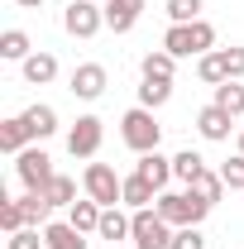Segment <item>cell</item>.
Returning <instances> with one entry per match:
<instances>
[{"mask_svg": "<svg viewBox=\"0 0 244 249\" xmlns=\"http://www.w3.org/2000/svg\"><path fill=\"white\" fill-rule=\"evenodd\" d=\"M153 211L168 220L173 230H182V225H201V220H206V211H211V201H201V196L187 187V192H158Z\"/></svg>", "mask_w": 244, "mask_h": 249, "instance_id": "cell-1", "label": "cell"}, {"mask_svg": "<svg viewBox=\"0 0 244 249\" xmlns=\"http://www.w3.org/2000/svg\"><path fill=\"white\" fill-rule=\"evenodd\" d=\"M163 48L173 53V58H206L215 48V29L206 19H192V24H173V29L163 34Z\"/></svg>", "mask_w": 244, "mask_h": 249, "instance_id": "cell-2", "label": "cell"}, {"mask_svg": "<svg viewBox=\"0 0 244 249\" xmlns=\"http://www.w3.org/2000/svg\"><path fill=\"white\" fill-rule=\"evenodd\" d=\"M120 139L134 149V154H153L158 139H163V124L153 120V110L134 106V110H124V115H120Z\"/></svg>", "mask_w": 244, "mask_h": 249, "instance_id": "cell-3", "label": "cell"}, {"mask_svg": "<svg viewBox=\"0 0 244 249\" xmlns=\"http://www.w3.org/2000/svg\"><path fill=\"white\" fill-rule=\"evenodd\" d=\"M82 187H87V196L101 201V206H120V201H124V178L110 168V163H87Z\"/></svg>", "mask_w": 244, "mask_h": 249, "instance_id": "cell-4", "label": "cell"}, {"mask_svg": "<svg viewBox=\"0 0 244 249\" xmlns=\"http://www.w3.org/2000/svg\"><path fill=\"white\" fill-rule=\"evenodd\" d=\"M15 178H19L24 192H43L58 173H53V158L43 149H24V154H15Z\"/></svg>", "mask_w": 244, "mask_h": 249, "instance_id": "cell-5", "label": "cell"}, {"mask_svg": "<svg viewBox=\"0 0 244 249\" xmlns=\"http://www.w3.org/2000/svg\"><path fill=\"white\" fill-rule=\"evenodd\" d=\"M173 235H177V230L158 216V211H149V206L134 211V235H129L134 249H173Z\"/></svg>", "mask_w": 244, "mask_h": 249, "instance_id": "cell-6", "label": "cell"}, {"mask_svg": "<svg viewBox=\"0 0 244 249\" xmlns=\"http://www.w3.org/2000/svg\"><path fill=\"white\" fill-rule=\"evenodd\" d=\"M62 29L72 34V38H96V34L105 29V10L96 0H72L67 15H62Z\"/></svg>", "mask_w": 244, "mask_h": 249, "instance_id": "cell-7", "label": "cell"}, {"mask_svg": "<svg viewBox=\"0 0 244 249\" xmlns=\"http://www.w3.org/2000/svg\"><path fill=\"white\" fill-rule=\"evenodd\" d=\"M101 139H105V124L96 115H82V120L67 129V154L72 158H96L101 154Z\"/></svg>", "mask_w": 244, "mask_h": 249, "instance_id": "cell-8", "label": "cell"}, {"mask_svg": "<svg viewBox=\"0 0 244 249\" xmlns=\"http://www.w3.org/2000/svg\"><path fill=\"white\" fill-rule=\"evenodd\" d=\"M105 82H110V77H105L101 62H82V67L72 72V87H67V91L77 96V101H101V96H105Z\"/></svg>", "mask_w": 244, "mask_h": 249, "instance_id": "cell-9", "label": "cell"}, {"mask_svg": "<svg viewBox=\"0 0 244 249\" xmlns=\"http://www.w3.org/2000/svg\"><path fill=\"white\" fill-rule=\"evenodd\" d=\"M230 129H235V115L230 110H220V106H206V110H196V134L201 139H211V144H225L230 139Z\"/></svg>", "mask_w": 244, "mask_h": 249, "instance_id": "cell-10", "label": "cell"}, {"mask_svg": "<svg viewBox=\"0 0 244 249\" xmlns=\"http://www.w3.org/2000/svg\"><path fill=\"white\" fill-rule=\"evenodd\" d=\"M144 5H149V0H105V29L110 34H129L139 24Z\"/></svg>", "mask_w": 244, "mask_h": 249, "instance_id": "cell-11", "label": "cell"}, {"mask_svg": "<svg viewBox=\"0 0 244 249\" xmlns=\"http://www.w3.org/2000/svg\"><path fill=\"white\" fill-rule=\"evenodd\" d=\"M43 249H91V245L72 220H48L43 225Z\"/></svg>", "mask_w": 244, "mask_h": 249, "instance_id": "cell-12", "label": "cell"}, {"mask_svg": "<svg viewBox=\"0 0 244 249\" xmlns=\"http://www.w3.org/2000/svg\"><path fill=\"white\" fill-rule=\"evenodd\" d=\"M134 173H139L144 182H153L158 192H168V182H173V158H163L158 149H153V154H139V163H134Z\"/></svg>", "mask_w": 244, "mask_h": 249, "instance_id": "cell-13", "label": "cell"}, {"mask_svg": "<svg viewBox=\"0 0 244 249\" xmlns=\"http://www.w3.org/2000/svg\"><path fill=\"white\" fill-rule=\"evenodd\" d=\"M96 235H101V240H110V249L124 245V240L134 235V216H124L120 206H105V211H101V230H96Z\"/></svg>", "mask_w": 244, "mask_h": 249, "instance_id": "cell-14", "label": "cell"}, {"mask_svg": "<svg viewBox=\"0 0 244 249\" xmlns=\"http://www.w3.org/2000/svg\"><path fill=\"white\" fill-rule=\"evenodd\" d=\"M19 72H24L29 87H48V82L58 77V58H53V53H29V58L19 62Z\"/></svg>", "mask_w": 244, "mask_h": 249, "instance_id": "cell-15", "label": "cell"}, {"mask_svg": "<svg viewBox=\"0 0 244 249\" xmlns=\"http://www.w3.org/2000/svg\"><path fill=\"white\" fill-rule=\"evenodd\" d=\"M29 124H24V115H10V120H0V149L5 154H24L29 149Z\"/></svg>", "mask_w": 244, "mask_h": 249, "instance_id": "cell-16", "label": "cell"}, {"mask_svg": "<svg viewBox=\"0 0 244 249\" xmlns=\"http://www.w3.org/2000/svg\"><path fill=\"white\" fill-rule=\"evenodd\" d=\"M101 211H105V206L87 196V201H72V206H67V220H72L82 235H91V230H101Z\"/></svg>", "mask_w": 244, "mask_h": 249, "instance_id": "cell-17", "label": "cell"}, {"mask_svg": "<svg viewBox=\"0 0 244 249\" xmlns=\"http://www.w3.org/2000/svg\"><path fill=\"white\" fill-rule=\"evenodd\" d=\"M149 201H158V187L144 182L139 173H129V178H124V201H120V206H134V211H144Z\"/></svg>", "mask_w": 244, "mask_h": 249, "instance_id": "cell-18", "label": "cell"}, {"mask_svg": "<svg viewBox=\"0 0 244 249\" xmlns=\"http://www.w3.org/2000/svg\"><path fill=\"white\" fill-rule=\"evenodd\" d=\"M24 124H29L34 139H48V134L58 129V110H53V106H29V110H24Z\"/></svg>", "mask_w": 244, "mask_h": 249, "instance_id": "cell-19", "label": "cell"}, {"mask_svg": "<svg viewBox=\"0 0 244 249\" xmlns=\"http://www.w3.org/2000/svg\"><path fill=\"white\" fill-rule=\"evenodd\" d=\"M196 77L206 82V87H220V82H230V72H225V53L211 48L206 58H196Z\"/></svg>", "mask_w": 244, "mask_h": 249, "instance_id": "cell-20", "label": "cell"}, {"mask_svg": "<svg viewBox=\"0 0 244 249\" xmlns=\"http://www.w3.org/2000/svg\"><path fill=\"white\" fill-rule=\"evenodd\" d=\"M29 53H34V48H29V34H24V29H5V34H0V58H5V62H24Z\"/></svg>", "mask_w": 244, "mask_h": 249, "instance_id": "cell-21", "label": "cell"}, {"mask_svg": "<svg viewBox=\"0 0 244 249\" xmlns=\"http://www.w3.org/2000/svg\"><path fill=\"white\" fill-rule=\"evenodd\" d=\"M139 72H144V77H158V82H173V72H177V58H173L168 48H158V53H149V58L139 62Z\"/></svg>", "mask_w": 244, "mask_h": 249, "instance_id": "cell-22", "label": "cell"}, {"mask_svg": "<svg viewBox=\"0 0 244 249\" xmlns=\"http://www.w3.org/2000/svg\"><path fill=\"white\" fill-rule=\"evenodd\" d=\"M168 101H173V82L144 77V87H139V106H144V110H158V106H168Z\"/></svg>", "mask_w": 244, "mask_h": 249, "instance_id": "cell-23", "label": "cell"}, {"mask_svg": "<svg viewBox=\"0 0 244 249\" xmlns=\"http://www.w3.org/2000/svg\"><path fill=\"white\" fill-rule=\"evenodd\" d=\"M206 173V158L196 154V149H182V154L173 158V178H182V182H196Z\"/></svg>", "mask_w": 244, "mask_h": 249, "instance_id": "cell-24", "label": "cell"}, {"mask_svg": "<svg viewBox=\"0 0 244 249\" xmlns=\"http://www.w3.org/2000/svg\"><path fill=\"white\" fill-rule=\"evenodd\" d=\"M19 206H24V220H29V225H38V230L48 225V211H53V206H48V196H43V192H24V196H19Z\"/></svg>", "mask_w": 244, "mask_h": 249, "instance_id": "cell-25", "label": "cell"}, {"mask_svg": "<svg viewBox=\"0 0 244 249\" xmlns=\"http://www.w3.org/2000/svg\"><path fill=\"white\" fill-rule=\"evenodd\" d=\"M215 106L230 110V115L240 120V115H244V87H240V82H220V87H215Z\"/></svg>", "mask_w": 244, "mask_h": 249, "instance_id": "cell-26", "label": "cell"}, {"mask_svg": "<svg viewBox=\"0 0 244 249\" xmlns=\"http://www.w3.org/2000/svg\"><path fill=\"white\" fill-rule=\"evenodd\" d=\"M43 196H48V206H72V201H77V182H72V178H53V182L43 187Z\"/></svg>", "mask_w": 244, "mask_h": 249, "instance_id": "cell-27", "label": "cell"}, {"mask_svg": "<svg viewBox=\"0 0 244 249\" xmlns=\"http://www.w3.org/2000/svg\"><path fill=\"white\" fill-rule=\"evenodd\" d=\"M192 187V192H196V196H201V201H220V196H225V182H220V173H211V168H206V173H201V178H196V182H187Z\"/></svg>", "mask_w": 244, "mask_h": 249, "instance_id": "cell-28", "label": "cell"}, {"mask_svg": "<svg viewBox=\"0 0 244 249\" xmlns=\"http://www.w3.org/2000/svg\"><path fill=\"white\" fill-rule=\"evenodd\" d=\"M24 225H29V220H24V206L0 196V230H5V235H15V230H24Z\"/></svg>", "mask_w": 244, "mask_h": 249, "instance_id": "cell-29", "label": "cell"}, {"mask_svg": "<svg viewBox=\"0 0 244 249\" xmlns=\"http://www.w3.org/2000/svg\"><path fill=\"white\" fill-rule=\"evenodd\" d=\"M220 182L230 187V192H244V154H235V158L220 163Z\"/></svg>", "mask_w": 244, "mask_h": 249, "instance_id": "cell-30", "label": "cell"}, {"mask_svg": "<svg viewBox=\"0 0 244 249\" xmlns=\"http://www.w3.org/2000/svg\"><path fill=\"white\" fill-rule=\"evenodd\" d=\"M168 19H173V24H192V19H201V0H168Z\"/></svg>", "mask_w": 244, "mask_h": 249, "instance_id": "cell-31", "label": "cell"}, {"mask_svg": "<svg viewBox=\"0 0 244 249\" xmlns=\"http://www.w3.org/2000/svg\"><path fill=\"white\" fill-rule=\"evenodd\" d=\"M38 245H43V230L38 225H24V230H15L5 240V249H38Z\"/></svg>", "mask_w": 244, "mask_h": 249, "instance_id": "cell-32", "label": "cell"}, {"mask_svg": "<svg viewBox=\"0 0 244 249\" xmlns=\"http://www.w3.org/2000/svg\"><path fill=\"white\" fill-rule=\"evenodd\" d=\"M173 249H206V235H201V225H182V230L173 235Z\"/></svg>", "mask_w": 244, "mask_h": 249, "instance_id": "cell-33", "label": "cell"}, {"mask_svg": "<svg viewBox=\"0 0 244 249\" xmlns=\"http://www.w3.org/2000/svg\"><path fill=\"white\" fill-rule=\"evenodd\" d=\"M220 53H225V72H230V82H240V77H244V48L230 43V48H220Z\"/></svg>", "mask_w": 244, "mask_h": 249, "instance_id": "cell-34", "label": "cell"}, {"mask_svg": "<svg viewBox=\"0 0 244 249\" xmlns=\"http://www.w3.org/2000/svg\"><path fill=\"white\" fill-rule=\"evenodd\" d=\"M15 5H24V10H38V5H48V0H15Z\"/></svg>", "mask_w": 244, "mask_h": 249, "instance_id": "cell-35", "label": "cell"}, {"mask_svg": "<svg viewBox=\"0 0 244 249\" xmlns=\"http://www.w3.org/2000/svg\"><path fill=\"white\" fill-rule=\"evenodd\" d=\"M240 154H244V124H240Z\"/></svg>", "mask_w": 244, "mask_h": 249, "instance_id": "cell-36", "label": "cell"}, {"mask_svg": "<svg viewBox=\"0 0 244 249\" xmlns=\"http://www.w3.org/2000/svg\"><path fill=\"white\" fill-rule=\"evenodd\" d=\"M115 249H134V245H115Z\"/></svg>", "mask_w": 244, "mask_h": 249, "instance_id": "cell-37", "label": "cell"}]
</instances>
